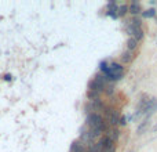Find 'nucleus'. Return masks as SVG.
Masks as SVG:
<instances>
[{"label":"nucleus","instance_id":"obj_1","mask_svg":"<svg viewBox=\"0 0 157 152\" xmlns=\"http://www.w3.org/2000/svg\"><path fill=\"white\" fill-rule=\"evenodd\" d=\"M87 123L91 126V129H101V130H105V123H103L102 118L98 114H90L87 118Z\"/></svg>","mask_w":157,"mask_h":152},{"label":"nucleus","instance_id":"obj_2","mask_svg":"<svg viewBox=\"0 0 157 152\" xmlns=\"http://www.w3.org/2000/svg\"><path fill=\"white\" fill-rule=\"evenodd\" d=\"M105 80H106V78L105 76H101V75H97L95 76V79L91 82V89L90 90H94V91H98V93H101L103 89H105Z\"/></svg>","mask_w":157,"mask_h":152},{"label":"nucleus","instance_id":"obj_3","mask_svg":"<svg viewBox=\"0 0 157 152\" xmlns=\"http://www.w3.org/2000/svg\"><path fill=\"white\" fill-rule=\"evenodd\" d=\"M156 109H157V100L156 98H150V100H147V104L144 108V112H142V114H144L146 118H149L150 115L155 114Z\"/></svg>","mask_w":157,"mask_h":152},{"label":"nucleus","instance_id":"obj_4","mask_svg":"<svg viewBox=\"0 0 157 152\" xmlns=\"http://www.w3.org/2000/svg\"><path fill=\"white\" fill-rule=\"evenodd\" d=\"M128 11H130L131 14H134V15H136V14H139V11H141V6H139V3L134 2L132 4L128 7Z\"/></svg>","mask_w":157,"mask_h":152},{"label":"nucleus","instance_id":"obj_5","mask_svg":"<svg viewBox=\"0 0 157 152\" xmlns=\"http://www.w3.org/2000/svg\"><path fill=\"white\" fill-rule=\"evenodd\" d=\"M147 127H149V120L145 119L144 122H142L141 125L138 126V130H136V133H138V134H144L145 131L147 130Z\"/></svg>","mask_w":157,"mask_h":152},{"label":"nucleus","instance_id":"obj_6","mask_svg":"<svg viewBox=\"0 0 157 152\" xmlns=\"http://www.w3.org/2000/svg\"><path fill=\"white\" fill-rule=\"evenodd\" d=\"M120 122V114L117 111H113L110 115V125H117V123Z\"/></svg>","mask_w":157,"mask_h":152},{"label":"nucleus","instance_id":"obj_7","mask_svg":"<svg viewBox=\"0 0 157 152\" xmlns=\"http://www.w3.org/2000/svg\"><path fill=\"white\" fill-rule=\"evenodd\" d=\"M132 36L136 42H139L142 38H144V32H142L141 28H134V32H132Z\"/></svg>","mask_w":157,"mask_h":152},{"label":"nucleus","instance_id":"obj_8","mask_svg":"<svg viewBox=\"0 0 157 152\" xmlns=\"http://www.w3.org/2000/svg\"><path fill=\"white\" fill-rule=\"evenodd\" d=\"M136 46H138V42H136L135 39H134V38H130V39H128V42H127V49H128V51H132V50H135Z\"/></svg>","mask_w":157,"mask_h":152},{"label":"nucleus","instance_id":"obj_9","mask_svg":"<svg viewBox=\"0 0 157 152\" xmlns=\"http://www.w3.org/2000/svg\"><path fill=\"white\" fill-rule=\"evenodd\" d=\"M132 58H134V55H132V53H131V51H125V53H123V55H121L123 62H125V64L131 62V61H132Z\"/></svg>","mask_w":157,"mask_h":152},{"label":"nucleus","instance_id":"obj_10","mask_svg":"<svg viewBox=\"0 0 157 152\" xmlns=\"http://www.w3.org/2000/svg\"><path fill=\"white\" fill-rule=\"evenodd\" d=\"M71 151L72 152H84V147H83V144H80V142H73Z\"/></svg>","mask_w":157,"mask_h":152},{"label":"nucleus","instance_id":"obj_11","mask_svg":"<svg viewBox=\"0 0 157 152\" xmlns=\"http://www.w3.org/2000/svg\"><path fill=\"white\" fill-rule=\"evenodd\" d=\"M127 11H128V7L125 4L120 6V7L117 8V17H124L125 14H127Z\"/></svg>","mask_w":157,"mask_h":152},{"label":"nucleus","instance_id":"obj_12","mask_svg":"<svg viewBox=\"0 0 157 152\" xmlns=\"http://www.w3.org/2000/svg\"><path fill=\"white\" fill-rule=\"evenodd\" d=\"M155 15H156V10H155V8H149V10H146L144 13L145 18H153Z\"/></svg>","mask_w":157,"mask_h":152},{"label":"nucleus","instance_id":"obj_13","mask_svg":"<svg viewBox=\"0 0 157 152\" xmlns=\"http://www.w3.org/2000/svg\"><path fill=\"white\" fill-rule=\"evenodd\" d=\"M108 15L112 17V18H117V8H113V10L108 11Z\"/></svg>","mask_w":157,"mask_h":152},{"label":"nucleus","instance_id":"obj_14","mask_svg":"<svg viewBox=\"0 0 157 152\" xmlns=\"http://www.w3.org/2000/svg\"><path fill=\"white\" fill-rule=\"evenodd\" d=\"M101 71H102L105 75L109 72V66L106 65V62H102V64H101Z\"/></svg>","mask_w":157,"mask_h":152},{"label":"nucleus","instance_id":"obj_15","mask_svg":"<svg viewBox=\"0 0 157 152\" xmlns=\"http://www.w3.org/2000/svg\"><path fill=\"white\" fill-rule=\"evenodd\" d=\"M110 133H112V134H110V138L114 141V140H117V137H119V133H120V131H119V130H112Z\"/></svg>","mask_w":157,"mask_h":152},{"label":"nucleus","instance_id":"obj_16","mask_svg":"<svg viewBox=\"0 0 157 152\" xmlns=\"http://www.w3.org/2000/svg\"><path fill=\"white\" fill-rule=\"evenodd\" d=\"M120 125H121V126H125V125H127V118H125V116H121V118H120Z\"/></svg>","mask_w":157,"mask_h":152},{"label":"nucleus","instance_id":"obj_17","mask_svg":"<svg viewBox=\"0 0 157 152\" xmlns=\"http://www.w3.org/2000/svg\"><path fill=\"white\" fill-rule=\"evenodd\" d=\"M4 80H11V75H4Z\"/></svg>","mask_w":157,"mask_h":152},{"label":"nucleus","instance_id":"obj_18","mask_svg":"<svg viewBox=\"0 0 157 152\" xmlns=\"http://www.w3.org/2000/svg\"><path fill=\"white\" fill-rule=\"evenodd\" d=\"M106 152H114V147H112V148H109V150H106Z\"/></svg>","mask_w":157,"mask_h":152},{"label":"nucleus","instance_id":"obj_19","mask_svg":"<svg viewBox=\"0 0 157 152\" xmlns=\"http://www.w3.org/2000/svg\"><path fill=\"white\" fill-rule=\"evenodd\" d=\"M153 131H157V125L155 126V127H153Z\"/></svg>","mask_w":157,"mask_h":152}]
</instances>
